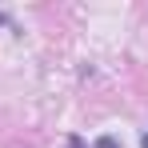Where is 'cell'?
Instances as JSON below:
<instances>
[{"mask_svg":"<svg viewBox=\"0 0 148 148\" xmlns=\"http://www.w3.org/2000/svg\"><path fill=\"white\" fill-rule=\"evenodd\" d=\"M68 148H88V144H84L80 136H68Z\"/></svg>","mask_w":148,"mask_h":148,"instance_id":"3","label":"cell"},{"mask_svg":"<svg viewBox=\"0 0 148 148\" xmlns=\"http://www.w3.org/2000/svg\"><path fill=\"white\" fill-rule=\"evenodd\" d=\"M92 148H120V140H116V136H100Z\"/></svg>","mask_w":148,"mask_h":148,"instance_id":"1","label":"cell"},{"mask_svg":"<svg viewBox=\"0 0 148 148\" xmlns=\"http://www.w3.org/2000/svg\"><path fill=\"white\" fill-rule=\"evenodd\" d=\"M140 148H148V132H144V136H140Z\"/></svg>","mask_w":148,"mask_h":148,"instance_id":"4","label":"cell"},{"mask_svg":"<svg viewBox=\"0 0 148 148\" xmlns=\"http://www.w3.org/2000/svg\"><path fill=\"white\" fill-rule=\"evenodd\" d=\"M0 24H4V28H12V32H20V28H16V20H12L8 12H0Z\"/></svg>","mask_w":148,"mask_h":148,"instance_id":"2","label":"cell"}]
</instances>
